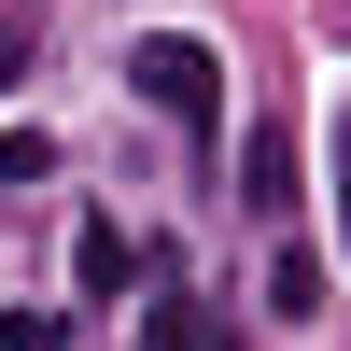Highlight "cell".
Segmentation results:
<instances>
[{"instance_id":"obj_1","label":"cell","mask_w":351,"mask_h":351,"mask_svg":"<svg viewBox=\"0 0 351 351\" xmlns=\"http://www.w3.org/2000/svg\"><path fill=\"white\" fill-rule=\"evenodd\" d=\"M127 84H141V99H155L183 141H211V127H225V56H211V43H183V28L127 43Z\"/></svg>"},{"instance_id":"obj_2","label":"cell","mask_w":351,"mask_h":351,"mask_svg":"<svg viewBox=\"0 0 351 351\" xmlns=\"http://www.w3.org/2000/svg\"><path fill=\"white\" fill-rule=\"evenodd\" d=\"M141 351H239V324H225L211 295H155L141 309Z\"/></svg>"},{"instance_id":"obj_3","label":"cell","mask_w":351,"mask_h":351,"mask_svg":"<svg viewBox=\"0 0 351 351\" xmlns=\"http://www.w3.org/2000/svg\"><path fill=\"white\" fill-rule=\"evenodd\" d=\"M239 169H253V211H295V155H281V127H253Z\"/></svg>"},{"instance_id":"obj_4","label":"cell","mask_w":351,"mask_h":351,"mask_svg":"<svg viewBox=\"0 0 351 351\" xmlns=\"http://www.w3.org/2000/svg\"><path fill=\"white\" fill-rule=\"evenodd\" d=\"M267 309H295V324H309V309H324V253H281V267H267Z\"/></svg>"},{"instance_id":"obj_5","label":"cell","mask_w":351,"mask_h":351,"mask_svg":"<svg viewBox=\"0 0 351 351\" xmlns=\"http://www.w3.org/2000/svg\"><path fill=\"white\" fill-rule=\"evenodd\" d=\"M71 267H84V295H112V281H127V225H84V253H71Z\"/></svg>"},{"instance_id":"obj_6","label":"cell","mask_w":351,"mask_h":351,"mask_svg":"<svg viewBox=\"0 0 351 351\" xmlns=\"http://www.w3.org/2000/svg\"><path fill=\"white\" fill-rule=\"evenodd\" d=\"M43 169H56V141H43V127H14V141H0V197H14V183H43Z\"/></svg>"},{"instance_id":"obj_7","label":"cell","mask_w":351,"mask_h":351,"mask_svg":"<svg viewBox=\"0 0 351 351\" xmlns=\"http://www.w3.org/2000/svg\"><path fill=\"white\" fill-rule=\"evenodd\" d=\"M0 351H71V324L56 309H0Z\"/></svg>"},{"instance_id":"obj_8","label":"cell","mask_w":351,"mask_h":351,"mask_svg":"<svg viewBox=\"0 0 351 351\" xmlns=\"http://www.w3.org/2000/svg\"><path fill=\"white\" fill-rule=\"evenodd\" d=\"M28 71V14H0V84H14Z\"/></svg>"},{"instance_id":"obj_9","label":"cell","mask_w":351,"mask_h":351,"mask_svg":"<svg viewBox=\"0 0 351 351\" xmlns=\"http://www.w3.org/2000/svg\"><path fill=\"white\" fill-rule=\"evenodd\" d=\"M337 225H351V127H337Z\"/></svg>"}]
</instances>
